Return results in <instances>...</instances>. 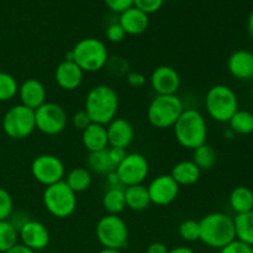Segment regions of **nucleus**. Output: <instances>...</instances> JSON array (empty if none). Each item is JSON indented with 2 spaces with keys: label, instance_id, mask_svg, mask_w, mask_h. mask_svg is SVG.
Here are the masks:
<instances>
[{
  "label": "nucleus",
  "instance_id": "1",
  "mask_svg": "<svg viewBox=\"0 0 253 253\" xmlns=\"http://www.w3.org/2000/svg\"><path fill=\"white\" fill-rule=\"evenodd\" d=\"M119 95L114 88L99 84L88 91L84 101V110L91 123L106 126L116 118L119 111Z\"/></svg>",
  "mask_w": 253,
  "mask_h": 253
},
{
  "label": "nucleus",
  "instance_id": "2",
  "mask_svg": "<svg viewBox=\"0 0 253 253\" xmlns=\"http://www.w3.org/2000/svg\"><path fill=\"white\" fill-rule=\"evenodd\" d=\"M174 137L182 147L195 150L207 143L208 124L198 109H184L173 126Z\"/></svg>",
  "mask_w": 253,
  "mask_h": 253
},
{
  "label": "nucleus",
  "instance_id": "3",
  "mask_svg": "<svg viewBox=\"0 0 253 253\" xmlns=\"http://www.w3.org/2000/svg\"><path fill=\"white\" fill-rule=\"evenodd\" d=\"M200 240L210 249L221 250L236 240L234 217L224 212H210L199 220Z\"/></svg>",
  "mask_w": 253,
  "mask_h": 253
},
{
  "label": "nucleus",
  "instance_id": "4",
  "mask_svg": "<svg viewBox=\"0 0 253 253\" xmlns=\"http://www.w3.org/2000/svg\"><path fill=\"white\" fill-rule=\"evenodd\" d=\"M73 62H76L84 73H94L104 69L109 59L106 44L95 37L82 39L71 49Z\"/></svg>",
  "mask_w": 253,
  "mask_h": 253
},
{
  "label": "nucleus",
  "instance_id": "5",
  "mask_svg": "<svg viewBox=\"0 0 253 253\" xmlns=\"http://www.w3.org/2000/svg\"><path fill=\"white\" fill-rule=\"evenodd\" d=\"M205 110L212 120L217 123H229L239 110V99L236 93L225 84L212 85L205 95Z\"/></svg>",
  "mask_w": 253,
  "mask_h": 253
},
{
  "label": "nucleus",
  "instance_id": "6",
  "mask_svg": "<svg viewBox=\"0 0 253 253\" xmlns=\"http://www.w3.org/2000/svg\"><path fill=\"white\" fill-rule=\"evenodd\" d=\"M178 95H156L147 108V120L153 127L165 130L174 126L184 110Z\"/></svg>",
  "mask_w": 253,
  "mask_h": 253
},
{
  "label": "nucleus",
  "instance_id": "7",
  "mask_svg": "<svg viewBox=\"0 0 253 253\" xmlns=\"http://www.w3.org/2000/svg\"><path fill=\"white\" fill-rule=\"evenodd\" d=\"M44 209L57 219H67L77 210V194L66 184L64 180L48 185L42 194Z\"/></svg>",
  "mask_w": 253,
  "mask_h": 253
},
{
  "label": "nucleus",
  "instance_id": "8",
  "mask_svg": "<svg viewBox=\"0 0 253 253\" xmlns=\"http://www.w3.org/2000/svg\"><path fill=\"white\" fill-rule=\"evenodd\" d=\"M95 236L103 249L123 250L127 246L128 227L119 215H104L95 226Z\"/></svg>",
  "mask_w": 253,
  "mask_h": 253
},
{
  "label": "nucleus",
  "instance_id": "9",
  "mask_svg": "<svg viewBox=\"0 0 253 253\" xmlns=\"http://www.w3.org/2000/svg\"><path fill=\"white\" fill-rule=\"evenodd\" d=\"M2 130L14 140L27 138L35 130V110L17 104L10 108L2 118Z\"/></svg>",
  "mask_w": 253,
  "mask_h": 253
},
{
  "label": "nucleus",
  "instance_id": "10",
  "mask_svg": "<svg viewBox=\"0 0 253 253\" xmlns=\"http://www.w3.org/2000/svg\"><path fill=\"white\" fill-rule=\"evenodd\" d=\"M36 128L47 136H56L63 132L68 124L66 110L59 104L46 101L35 110Z\"/></svg>",
  "mask_w": 253,
  "mask_h": 253
},
{
  "label": "nucleus",
  "instance_id": "11",
  "mask_svg": "<svg viewBox=\"0 0 253 253\" xmlns=\"http://www.w3.org/2000/svg\"><path fill=\"white\" fill-rule=\"evenodd\" d=\"M31 174L40 184L48 187L64 180L66 167L59 157L49 153L40 155L32 161Z\"/></svg>",
  "mask_w": 253,
  "mask_h": 253
},
{
  "label": "nucleus",
  "instance_id": "12",
  "mask_svg": "<svg viewBox=\"0 0 253 253\" xmlns=\"http://www.w3.org/2000/svg\"><path fill=\"white\" fill-rule=\"evenodd\" d=\"M123 187L143 184L150 173V165L141 153H126L125 158L115 169Z\"/></svg>",
  "mask_w": 253,
  "mask_h": 253
},
{
  "label": "nucleus",
  "instance_id": "13",
  "mask_svg": "<svg viewBox=\"0 0 253 253\" xmlns=\"http://www.w3.org/2000/svg\"><path fill=\"white\" fill-rule=\"evenodd\" d=\"M180 187L170 174H161L151 180L147 185L151 204L157 207H167L177 199Z\"/></svg>",
  "mask_w": 253,
  "mask_h": 253
},
{
  "label": "nucleus",
  "instance_id": "14",
  "mask_svg": "<svg viewBox=\"0 0 253 253\" xmlns=\"http://www.w3.org/2000/svg\"><path fill=\"white\" fill-rule=\"evenodd\" d=\"M150 84L157 95H177L182 81L175 68L163 64L153 69L150 77Z\"/></svg>",
  "mask_w": 253,
  "mask_h": 253
},
{
  "label": "nucleus",
  "instance_id": "15",
  "mask_svg": "<svg viewBox=\"0 0 253 253\" xmlns=\"http://www.w3.org/2000/svg\"><path fill=\"white\" fill-rule=\"evenodd\" d=\"M19 239L21 244L34 252L42 251L46 249L51 241L49 231L47 226L36 220H29L21 229L19 230Z\"/></svg>",
  "mask_w": 253,
  "mask_h": 253
},
{
  "label": "nucleus",
  "instance_id": "16",
  "mask_svg": "<svg viewBox=\"0 0 253 253\" xmlns=\"http://www.w3.org/2000/svg\"><path fill=\"white\" fill-rule=\"evenodd\" d=\"M109 147H116L126 150L132 143L135 137V130L132 124L124 118L116 116L106 125Z\"/></svg>",
  "mask_w": 253,
  "mask_h": 253
},
{
  "label": "nucleus",
  "instance_id": "17",
  "mask_svg": "<svg viewBox=\"0 0 253 253\" xmlns=\"http://www.w3.org/2000/svg\"><path fill=\"white\" fill-rule=\"evenodd\" d=\"M84 72L73 61H62L54 71V81L57 85L67 91L78 89L83 83Z\"/></svg>",
  "mask_w": 253,
  "mask_h": 253
},
{
  "label": "nucleus",
  "instance_id": "18",
  "mask_svg": "<svg viewBox=\"0 0 253 253\" xmlns=\"http://www.w3.org/2000/svg\"><path fill=\"white\" fill-rule=\"evenodd\" d=\"M17 95L22 105L36 110L46 103L47 91L42 82H40L39 79L30 78L20 84Z\"/></svg>",
  "mask_w": 253,
  "mask_h": 253
},
{
  "label": "nucleus",
  "instance_id": "19",
  "mask_svg": "<svg viewBox=\"0 0 253 253\" xmlns=\"http://www.w3.org/2000/svg\"><path fill=\"white\" fill-rule=\"evenodd\" d=\"M227 69L237 81H251L253 79V52L247 49L232 52L227 59Z\"/></svg>",
  "mask_w": 253,
  "mask_h": 253
},
{
  "label": "nucleus",
  "instance_id": "20",
  "mask_svg": "<svg viewBox=\"0 0 253 253\" xmlns=\"http://www.w3.org/2000/svg\"><path fill=\"white\" fill-rule=\"evenodd\" d=\"M119 24L121 25L126 35L137 36V35L143 34L147 30L148 25H150V17L146 12L132 6L121 12Z\"/></svg>",
  "mask_w": 253,
  "mask_h": 253
},
{
  "label": "nucleus",
  "instance_id": "21",
  "mask_svg": "<svg viewBox=\"0 0 253 253\" xmlns=\"http://www.w3.org/2000/svg\"><path fill=\"white\" fill-rule=\"evenodd\" d=\"M82 143L89 153L99 152L109 147L106 126L91 123L85 130L82 131Z\"/></svg>",
  "mask_w": 253,
  "mask_h": 253
},
{
  "label": "nucleus",
  "instance_id": "22",
  "mask_svg": "<svg viewBox=\"0 0 253 253\" xmlns=\"http://www.w3.org/2000/svg\"><path fill=\"white\" fill-rule=\"evenodd\" d=\"M169 174L179 187H190L200 179L202 170L192 160H185L175 163Z\"/></svg>",
  "mask_w": 253,
  "mask_h": 253
},
{
  "label": "nucleus",
  "instance_id": "23",
  "mask_svg": "<svg viewBox=\"0 0 253 253\" xmlns=\"http://www.w3.org/2000/svg\"><path fill=\"white\" fill-rule=\"evenodd\" d=\"M124 192H125L126 208L132 211H143L151 205L150 194L146 185L136 184L124 187Z\"/></svg>",
  "mask_w": 253,
  "mask_h": 253
},
{
  "label": "nucleus",
  "instance_id": "24",
  "mask_svg": "<svg viewBox=\"0 0 253 253\" xmlns=\"http://www.w3.org/2000/svg\"><path fill=\"white\" fill-rule=\"evenodd\" d=\"M229 204L236 215L253 210V192L249 187L239 185L230 193Z\"/></svg>",
  "mask_w": 253,
  "mask_h": 253
},
{
  "label": "nucleus",
  "instance_id": "25",
  "mask_svg": "<svg viewBox=\"0 0 253 253\" xmlns=\"http://www.w3.org/2000/svg\"><path fill=\"white\" fill-rule=\"evenodd\" d=\"M66 184L73 190L76 194L83 193L90 188L93 183V174L85 167H76L69 170L64 177Z\"/></svg>",
  "mask_w": 253,
  "mask_h": 253
},
{
  "label": "nucleus",
  "instance_id": "26",
  "mask_svg": "<svg viewBox=\"0 0 253 253\" xmlns=\"http://www.w3.org/2000/svg\"><path fill=\"white\" fill-rule=\"evenodd\" d=\"M103 208L109 215H120L126 209L124 187H109L103 197Z\"/></svg>",
  "mask_w": 253,
  "mask_h": 253
},
{
  "label": "nucleus",
  "instance_id": "27",
  "mask_svg": "<svg viewBox=\"0 0 253 253\" xmlns=\"http://www.w3.org/2000/svg\"><path fill=\"white\" fill-rule=\"evenodd\" d=\"M236 240L253 247V210L234 217Z\"/></svg>",
  "mask_w": 253,
  "mask_h": 253
},
{
  "label": "nucleus",
  "instance_id": "28",
  "mask_svg": "<svg viewBox=\"0 0 253 253\" xmlns=\"http://www.w3.org/2000/svg\"><path fill=\"white\" fill-rule=\"evenodd\" d=\"M86 166L90 172L96 173V174L106 175L108 173L115 170V166L111 163L110 158H109L108 148L99 152L89 153L88 158H86Z\"/></svg>",
  "mask_w": 253,
  "mask_h": 253
},
{
  "label": "nucleus",
  "instance_id": "29",
  "mask_svg": "<svg viewBox=\"0 0 253 253\" xmlns=\"http://www.w3.org/2000/svg\"><path fill=\"white\" fill-rule=\"evenodd\" d=\"M193 162L200 170H209L215 167L217 161V153L212 146L204 143L200 147L193 150Z\"/></svg>",
  "mask_w": 253,
  "mask_h": 253
},
{
  "label": "nucleus",
  "instance_id": "30",
  "mask_svg": "<svg viewBox=\"0 0 253 253\" xmlns=\"http://www.w3.org/2000/svg\"><path fill=\"white\" fill-rule=\"evenodd\" d=\"M230 128L237 135H250L253 132V114L239 109L229 121Z\"/></svg>",
  "mask_w": 253,
  "mask_h": 253
},
{
  "label": "nucleus",
  "instance_id": "31",
  "mask_svg": "<svg viewBox=\"0 0 253 253\" xmlns=\"http://www.w3.org/2000/svg\"><path fill=\"white\" fill-rule=\"evenodd\" d=\"M19 231L9 220L0 221V253H5L17 245Z\"/></svg>",
  "mask_w": 253,
  "mask_h": 253
},
{
  "label": "nucleus",
  "instance_id": "32",
  "mask_svg": "<svg viewBox=\"0 0 253 253\" xmlns=\"http://www.w3.org/2000/svg\"><path fill=\"white\" fill-rule=\"evenodd\" d=\"M19 83L14 76L0 72V101H9L17 95Z\"/></svg>",
  "mask_w": 253,
  "mask_h": 253
},
{
  "label": "nucleus",
  "instance_id": "33",
  "mask_svg": "<svg viewBox=\"0 0 253 253\" xmlns=\"http://www.w3.org/2000/svg\"><path fill=\"white\" fill-rule=\"evenodd\" d=\"M104 68L110 76L119 77V78H125L128 72L131 71L130 63L121 56H109V59Z\"/></svg>",
  "mask_w": 253,
  "mask_h": 253
},
{
  "label": "nucleus",
  "instance_id": "34",
  "mask_svg": "<svg viewBox=\"0 0 253 253\" xmlns=\"http://www.w3.org/2000/svg\"><path fill=\"white\" fill-rule=\"evenodd\" d=\"M179 232L180 239L184 240L185 242H195L200 240V225L199 221L193 219L184 220L182 224L179 225Z\"/></svg>",
  "mask_w": 253,
  "mask_h": 253
},
{
  "label": "nucleus",
  "instance_id": "35",
  "mask_svg": "<svg viewBox=\"0 0 253 253\" xmlns=\"http://www.w3.org/2000/svg\"><path fill=\"white\" fill-rule=\"evenodd\" d=\"M14 209V202L10 193L4 188H0V221L9 220Z\"/></svg>",
  "mask_w": 253,
  "mask_h": 253
},
{
  "label": "nucleus",
  "instance_id": "36",
  "mask_svg": "<svg viewBox=\"0 0 253 253\" xmlns=\"http://www.w3.org/2000/svg\"><path fill=\"white\" fill-rule=\"evenodd\" d=\"M165 0H133V6L147 15L157 12L163 6Z\"/></svg>",
  "mask_w": 253,
  "mask_h": 253
},
{
  "label": "nucleus",
  "instance_id": "37",
  "mask_svg": "<svg viewBox=\"0 0 253 253\" xmlns=\"http://www.w3.org/2000/svg\"><path fill=\"white\" fill-rule=\"evenodd\" d=\"M105 36L108 41L113 42V43H119V42L125 40L126 32L124 31V29L121 27V25L119 22H114V24L109 25L106 27Z\"/></svg>",
  "mask_w": 253,
  "mask_h": 253
},
{
  "label": "nucleus",
  "instance_id": "38",
  "mask_svg": "<svg viewBox=\"0 0 253 253\" xmlns=\"http://www.w3.org/2000/svg\"><path fill=\"white\" fill-rule=\"evenodd\" d=\"M72 125L76 130L83 131L88 127L89 125L91 124L90 118H89L88 114L85 113V110H79L77 113H74L71 118Z\"/></svg>",
  "mask_w": 253,
  "mask_h": 253
},
{
  "label": "nucleus",
  "instance_id": "39",
  "mask_svg": "<svg viewBox=\"0 0 253 253\" xmlns=\"http://www.w3.org/2000/svg\"><path fill=\"white\" fill-rule=\"evenodd\" d=\"M219 253H253V247L239 241V240H235L227 246L222 247Z\"/></svg>",
  "mask_w": 253,
  "mask_h": 253
},
{
  "label": "nucleus",
  "instance_id": "40",
  "mask_svg": "<svg viewBox=\"0 0 253 253\" xmlns=\"http://www.w3.org/2000/svg\"><path fill=\"white\" fill-rule=\"evenodd\" d=\"M104 2L111 11L119 14L133 6V0H104Z\"/></svg>",
  "mask_w": 253,
  "mask_h": 253
},
{
  "label": "nucleus",
  "instance_id": "41",
  "mask_svg": "<svg viewBox=\"0 0 253 253\" xmlns=\"http://www.w3.org/2000/svg\"><path fill=\"white\" fill-rule=\"evenodd\" d=\"M125 79L131 88L140 89V88H143L146 84V77L143 76L142 73H140V72L130 71L127 73V76L125 77Z\"/></svg>",
  "mask_w": 253,
  "mask_h": 253
},
{
  "label": "nucleus",
  "instance_id": "42",
  "mask_svg": "<svg viewBox=\"0 0 253 253\" xmlns=\"http://www.w3.org/2000/svg\"><path fill=\"white\" fill-rule=\"evenodd\" d=\"M108 153H109V158H110L111 163H113L116 168L119 165H120L121 161L125 158L126 150H123V148H116V147H108Z\"/></svg>",
  "mask_w": 253,
  "mask_h": 253
},
{
  "label": "nucleus",
  "instance_id": "43",
  "mask_svg": "<svg viewBox=\"0 0 253 253\" xmlns=\"http://www.w3.org/2000/svg\"><path fill=\"white\" fill-rule=\"evenodd\" d=\"M168 252H169V249H168L163 242H157V241L148 245L147 250H146V253H168Z\"/></svg>",
  "mask_w": 253,
  "mask_h": 253
},
{
  "label": "nucleus",
  "instance_id": "44",
  "mask_svg": "<svg viewBox=\"0 0 253 253\" xmlns=\"http://www.w3.org/2000/svg\"><path fill=\"white\" fill-rule=\"evenodd\" d=\"M105 177H106V183H108L109 187H123V185H121V183H120V179H119V177H118V174H116L115 170L108 173Z\"/></svg>",
  "mask_w": 253,
  "mask_h": 253
},
{
  "label": "nucleus",
  "instance_id": "45",
  "mask_svg": "<svg viewBox=\"0 0 253 253\" xmlns=\"http://www.w3.org/2000/svg\"><path fill=\"white\" fill-rule=\"evenodd\" d=\"M5 253H35L32 250L27 249L26 246H24L22 244H17L15 245L12 249H10L9 251H6Z\"/></svg>",
  "mask_w": 253,
  "mask_h": 253
},
{
  "label": "nucleus",
  "instance_id": "46",
  "mask_svg": "<svg viewBox=\"0 0 253 253\" xmlns=\"http://www.w3.org/2000/svg\"><path fill=\"white\" fill-rule=\"evenodd\" d=\"M168 253H195V251L188 246H177L174 249H170Z\"/></svg>",
  "mask_w": 253,
  "mask_h": 253
},
{
  "label": "nucleus",
  "instance_id": "47",
  "mask_svg": "<svg viewBox=\"0 0 253 253\" xmlns=\"http://www.w3.org/2000/svg\"><path fill=\"white\" fill-rule=\"evenodd\" d=\"M247 27H249V32L250 35L253 37V10L251 11L249 16V21H247Z\"/></svg>",
  "mask_w": 253,
  "mask_h": 253
},
{
  "label": "nucleus",
  "instance_id": "48",
  "mask_svg": "<svg viewBox=\"0 0 253 253\" xmlns=\"http://www.w3.org/2000/svg\"><path fill=\"white\" fill-rule=\"evenodd\" d=\"M96 253H123L120 250H114V249H101L100 251Z\"/></svg>",
  "mask_w": 253,
  "mask_h": 253
}]
</instances>
